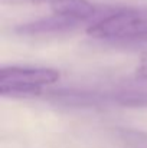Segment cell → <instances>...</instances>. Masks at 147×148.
Instances as JSON below:
<instances>
[{
  "label": "cell",
  "mask_w": 147,
  "mask_h": 148,
  "mask_svg": "<svg viewBox=\"0 0 147 148\" xmlns=\"http://www.w3.org/2000/svg\"><path fill=\"white\" fill-rule=\"evenodd\" d=\"M53 0H1L3 4H50Z\"/></svg>",
  "instance_id": "ba28073f"
},
{
  "label": "cell",
  "mask_w": 147,
  "mask_h": 148,
  "mask_svg": "<svg viewBox=\"0 0 147 148\" xmlns=\"http://www.w3.org/2000/svg\"><path fill=\"white\" fill-rule=\"evenodd\" d=\"M0 94L4 98L30 99L42 94V86H32L25 84H0Z\"/></svg>",
  "instance_id": "8992f818"
},
{
  "label": "cell",
  "mask_w": 147,
  "mask_h": 148,
  "mask_svg": "<svg viewBox=\"0 0 147 148\" xmlns=\"http://www.w3.org/2000/svg\"><path fill=\"white\" fill-rule=\"evenodd\" d=\"M59 76V72L50 68L9 66L0 69V84H25L32 86H43L55 84Z\"/></svg>",
  "instance_id": "7a4b0ae2"
},
{
  "label": "cell",
  "mask_w": 147,
  "mask_h": 148,
  "mask_svg": "<svg viewBox=\"0 0 147 148\" xmlns=\"http://www.w3.org/2000/svg\"><path fill=\"white\" fill-rule=\"evenodd\" d=\"M136 75L140 79H147V58H144L136 69Z\"/></svg>",
  "instance_id": "9c48e42d"
},
{
  "label": "cell",
  "mask_w": 147,
  "mask_h": 148,
  "mask_svg": "<svg viewBox=\"0 0 147 148\" xmlns=\"http://www.w3.org/2000/svg\"><path fill=\"white\" fill-rule=\"evenodd\" d=\"M87 33L101 40H137L147 38V6L115 9L88 26Z\"/></svg>",
  "instance_id": "6da1fadb"
},
{
  "label": "cell",
  "mask_w": 147,
  "mask_h": 148,
  "mask_svg": "<svg viewBox=\"0 0 147 148\" xmlns=\"http://www.w3.org/2000/svg\"><path fill=\"white\" fill-rule=\"evenodd\" d=\"M81 26L79 22L63 17V16H49L33 22L22 23L14 27V32L20 36H42V35H61L68 33Z\"/></svg>",
  "instance_id": "3957f363"
},
{
  "label": "cell",
  "mask_w": 147,
  "mask_h": 148,
  "mask_svg": "<svg viewBox=\"0 0 147 148\" xmlns=\"http://www.w3.org/2000/svg\"><path fill=\"white\" fill-rule=\"evenodd\" d=\"M50 97L49 99L62 103L66 106H99L108 102H112V97L104 95V94H97V92H85V91H55L49 92Z\"/></svg>",
  "instance_id": "5b68a950"
},
{
  "label": "cell",
  "mask_w": 147,
  "mask_h": 148,
  "mask_svg": "<svg viewBox=\"0 0 147 148\" xmlns=\"http://www.w3.org/2000/svg\"><path fill=\"white\" fill-rule=\"evenodd\" d=\"M123 137L131 148H147V135L144 134L123 131Z\"/></svg>",
  "instance_id": "52a82bcc"
},
{
  "label": "cell",
  "mask_w": 147,
  "mask_h": 148,
  "mask_svg": "<svg viewBox=\"0 0 147 148\" xmlns=\"http://www.w3.org/2000/svg\"><path fill=\"white\" fill-rule=\"evenodd\" d=\"M49 6L53 14L63 16L79 23L91 22L92 19L99 20L102 13V9H98L88 0H53Z\"/></svg>",
  "instance_id": "277c9868"
}]
</instances>
